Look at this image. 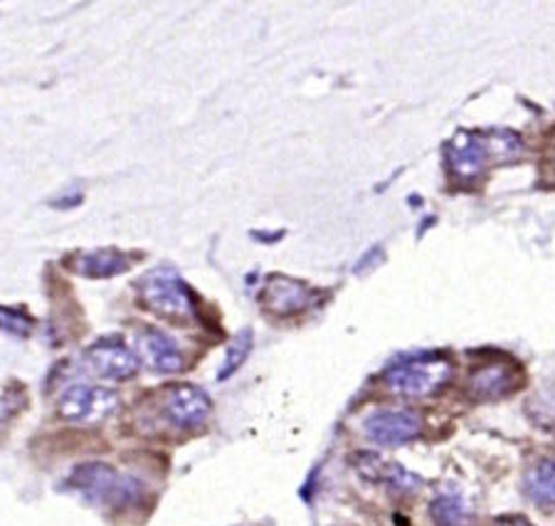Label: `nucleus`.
<instances>
[{"label": "nucleus", "mask_w": 555, "mask_h": 526, "mask_svg": "<svg viewBox=\"0 0 555 526\" xmlns=\"http://www.w3.org/2000/svg\"><path fill=\"white\" fill-rule=\"evenodd\" d=\"M89 365H92L96 376L109 379V381H127L137 376L139 371V356L133 354L127 344L119 338H102L96 342L87 354Z\"/></svg>", "instance_id": "6"}, {"label": "nucleus", "mask_w": 555, "mask_h": 526, "mask_svg": "<svg viewBox=\"0 0 555 526\" xmlns=\"http://www.w3.org/2000/svg\"><path fill=\"white\" fill-rule=\"evenodd\" d=\"M452 376V363L444 356H420L392 365L385 373V386L405 398H425L440 390Z\"/></svg>", "instance_id": "1"}, {"label": "nucleus", "mask_w": 555, "mask_h": 526, "mask_svg": "<svg viewBox=\"0 0 555 526\" xmlns=\"http://www.w3.org/2000/svg\"><path fill=\"white\" fill-rule=\"evenodd\" d=\"M526 495L535 504L555 506V460H541L526 472L524 479Z\"/></svg>", "instance_id": "12"}, {"label": "nucleus", "mask_w": 555, "mask_h": 526, "mask_svg": "<svg viewBox=\"0 0 555 526\" xmlns=\"http://www.w3.org/2000/svg\"><path fill=\"white\" fill-rule=\"evenodd\" d=\"M447 158H450V168L454 176L464 178V181H472V178L481 176V171H485L489 164V141L474 137V133H460V137H454L450 144Z\"/></svg>", "instance_id": "8"}, {"label": "nucleus", "mask_w": 555, "mask_h": 526, "mask_svg": "<svg viewBox=\"0 0 555 526\" xmlns=\"http://www.w3.org/2000/svg\"><path fill=\"white\" fill-rule=\"evenodd\" d=\"M472 386L479 396H487V398L501 396L512 388V371L504 369V365H499V363L485 365V369H479L477 373H474Z\"/></svg>", "instance_id": "13"}, {"label": "nucleus", "mask_w": 555, "mask_h": 526, "mask_svg": "<svg viewBox=\"0 0 555 526\" xmlns=\"http://www.w3.org/2000/svg\"><path fill=\"white\" fill-rule=\"evenodd\" d=\"M212 403L203 388L181 383L166 394V415L178 427H198L208 421Z\"/></svg>", "instance_id": "7"}, {"label": "nucleus", "mask_w": 555, "mask_h": 526, "mask_svg": "<svg viewBox=\"0 0 555 526\" xmlns=\"http://www.w3.org/2000/svg\"><path fill=\"white\" fill-rule=\"evenodd\" d=\"M139 354L151 371L176 373L183 369V354L178 344L158 329H143L139 334Z\"/></svg>", "instance_id": "9"}, {"label": "nucleus", "mask_w": 555, "mask_h": 526, "mask_svg": "<svg viewBox=\"0 0 555 526\" xmlns=\"http://www.w3.org/2000/svg\"><path fill=\"white\" fill-rule=\"evenodd\" d=\"M116 408H119V396L114 390L89 386V383H77V386H69L60 396L57 413L69 423L94 425L106 421Z\"/></svg>", "instance_id": "2"}, {"label": "nucleus", "mask_w": 555, "mask_h": 526, "mask_svg": "<svg viewBox=\"0 0 555 526\" xmlns=\"http://www.w3.org/2000/svg\"><path fill=\"white\" fill-rule=\"evenodd\" d=\"M0 329H3V332H8V334L23 338V336H28L33 332V322L23 315V311L0 307Z\"/></svg>", "instance_id": "17"}, {"label": "nucleus", "mask_w": 555, "mask_h": 526, "mask_svg": "<svg viewBox=\"0 0 555 526\" xmlns=\"http://www.w3.org/2000/svg\"><path fill=\"white\" fill-rule=\"evenodd\" d=\"M262 299L274 315H297V311H301L311 302V292L301 282L272 278L264 284Z\"/></svg>", "instance_id": "11"}, {"label": "nucleus", "mask_w": 555, "mask_h": 526, "mask_svg": "<svg viewBox=\"0 0 555 526\" xmlns=\"http://www.w3.org/2000/svg\"><path fill=\"white\" fill-rule=\"evenodd\" d=\"M72 485L94 502H124L131 495V479L116 475L109 465L89 462L72 475Z\"/></svg>", "instance_id": "5"}, {"label": "nucleus", "mask_w": 555, "mask_h": 526, "mask_svg": "<svg viewBox=\"0 0 555 526\" xmlns=\"http://www.w3.org/2000/svg\"><path fill=\"white\" fill-rule=\"evenodd\" d=\"M433 516L440 526H462L467 522V504L460 495H442L433 502Z\"/></svg>", "instance_id": "15"}, {"label": "nucleus", "mask_w": 555, "mask_h": 526, "mask_svg": "<svg viewBox=\"0 0 555 526\" xmlns=\"http://www.w3.org/2000/svg\"><path fill=\"white\" fill-rule=\"evenodd\" d=\"M249 349H253V334H249V332H243V334H240V336L235 338V342H232V344L228 346L225 361H222V365H220L218 379H220V381L230 379L232 373H235V371L240 369V365L245 363Z\"/></svg>", "instance_id": "16"}, {"label": "nucleus", "mask_w": 555, "mask_h": 526, "mask_svg": "<svg viewBox=\"0 0 555 526\" xmlns=\"http://www.w3.org/2000/svg\"><path fill=\"white\" fill-rule=\"evenodd\" d=\"M129 267L124 260V255L114 253V249H102V253L85 255L82 262H79V270L87 278H112V274H119Z\"/></svg>", "instance_id": "14"}, {"label": "nucleus", "mask_w": 555, "mask_h": 526, "mask_svg": "<svg viewBox=\"0 0 555 526\" xmlns=\"http://www.w3.org/2000/svg\"><path fill=\"white\" fill-rule=\"evenodd\" d=\"M499 526H531V524H526V522H504V524H499Z\"/></svg>", "instance_id": "18"}, {"label": "nucleus", "mask_w": 555, "mask_h": 526, "mask_svg": "<svg viewBox=\"0 0 555 526\" xmlns=\"http://www.w3.org/2000/svg\"><path fill=\"white\" fill-rule=\"evenodd\" d=\"M141 299L168 319L193 317V297L173 270H156L141 282Z\"/></svg>", "instance_id": "3"}, {"label": "nucleus", "mask_w": 555, "mask_h": 526, "mask_svg": "<svg viewBox=\"0 0 555 526\" xmlns=\"http://www.w3.org/2000/svg\"><path fill=\"white\" fill-rule=\"evenodd\" d=\"M420 418L413 410H400V408H388V410H375L369 415V421L363 423V431L375 445H383V448H396V445H405L415 440L420 435Z\"/></svg>", "instance_id": "4"}, {"label": "nucleus", "mask_w": 555, "mask_h": 526, "mask_svg": "<svg viewBox=\"0 0 555 526\" xmlns=\"http://www.w3.org/2000/svg\"><path fill=\"white\" fill-rule=\"evenodd\" d=\"M356 470L361 472L365 479H371V483L388 485L390 489H396V492H415L420 487V479L413 472H408L405 467L398 465V462H390L373 452L358 454Z\"/></svg>", "instance_id": "10"}]
</instances>
